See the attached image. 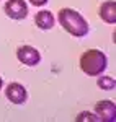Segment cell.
I'll return each mask as SVG.
<instances>
[{
  "instance_id": "277c9868",
  "label": "cell",
  "mask_w": 116,
  "mask_h": 122,
  "mask_svg": "<svg viewBox=\"0 0 116 122\" xmlns=\"http://www.w3.org/2000/svg\"><path fill=\"white\" fill-rule=\"evenodd\" d=\"M5 11L11 20H23L28 15V5L25 3V0H8Z\"/></svg>"
},
{
  "instance_id": "30bf717a",
  "label": "cell",
  "mask_w": 116,
  "mask_h": 122,
  "mask_svg": "<svg viewBox=\"0 0 116 122\" xmlns=\"http://www.w3.org/2000/svg\"><path fill=\"white\" fill-rule=\"evenodd\" d=\"M77 121L82 122V121H100V119H98L97 116H93L92 112H80L78 117H77Z\"/></svg>"
},
{
  "instance_id": "9c48e42d",
  "label": "cell",
  "mask_w": 116,
  "mask_h": 122,
  "mask_svg": "<svg viewBox=\"0 0 116 122\" xmlns=\"http://www.w3.org/2000/svg\"><path fill=\"white\" fill-rule=\"evenodd\" d=\"M98 86L101 88V90H113L116 86V83H115V78H111V76H101V78H98Z\"/></svg>"
},
{
  "instance_id": "3957f363",
  "label": "cell",
  "mask_w": 116,
  "mask_h": 122,
  "mask_svg": "<svg viewBox=\"0 0 116 122\" xmlns=\"http://www.w3.org/2000/svg\"><path fill=\"white\" fill-rule=\"evenodd\" d=\"M17 57H18V60L21 64L29 65V67L38 65L39 60H41V56H39L38 49H34V47H31V46H21L17 51Z\"/></svg>"
},
{
  "instance_id": "8992f818",
  "label": "cell",
  "mask_w": 116,
  "mask_h": 122,
  "mask_svg": "<svg viewBox=\"0 0 116 122\" xmlns=\"http://www.w3.org/2000/svg\"><path fill=\"white\" fill-rule=\"evenodd\" d=\"M5 94L13 104H23L26 101V98H28V93H26L25 86H21L20 83H10L7 86Z\"/></svg>"
},
{
  "instance_id": "52a82bcc",
  "label": "cell",
  "mask_w": 116,
  "mask_h": 122,
  "mask_svg": "<svg viewBox=\"0 0 116 122\" xmlns=\"http://www.w3.org/2000/svg\"><path fill=\"white\" fill-rule=\"evenodd\" d=\"M100 16L103 18V21H106L110 25H115L116 23V3L113 2H105L101 7H100Z\"/></svg>"
},
{
  "instance_id": "7c38bea8",
  "label": "cell",
  "mask_w": 116,
  "mask_h": 122,
  "mask_svg": "<svg viewBox=\"0 0 116 122\" xmlns=\"http://www.w3.org/2000/svg\"><path fill=\"white\" fill-rule=\"evenodd\" d=\"M2 86H3V80L0 78V90H2Z\"/></svg>"
},
{
  "instance_id": "8fae6325",
  "label": "cell",
  "mask_w": 116,
  "mask_h": 122,
  "mask_svg": "<svg viewBox=\"0 0 116 122\" xmlns=\"http://www.w3.org/2000/svg\"><path fill=\"white\" fill-rule=\"evenodd\" d=\"M34 7H43L44 3H48V0H29Z\"/></svg>"
},
{
  "instance_id": "5b68a950",
  "label": "cell",
  "mask_w": 116,
  "mask_h": 122,
  "mask_svg": "<svg viewBox=\"0 0 116 122\" xmlns=\"http://www.w3.org/2000/svg\"><path fill=\"white\" fill-rule=\"evenodd\" d=\"M97 114H98V119L100 121H106V122H113L116 117V107H115V103L111 101H98L97 106Z\"/></svg>"
},
{
  "instance_id": "ba28073f",
  "label": "cell",
  "mask_w": 116,
  "mask_h": 122,
  "mask_svg": "<svg viewBox=\"0 0 116 122\" xmlns=\"http://www.w3.org/2000/svg\"><path fill=\"white\" fill-rule=\"evenodd\" d=\"M36 25L39 29H51L54 26V16L48 10H43L36 15Z\"/></svg>"
},
{
  "instance_id": "7a4b0ae2",
  "label": "cell",
  "mask_w": 116,
  "mask_h": 122,
  "mask_svg": "<svg viewBox=\"0 0 116 122\" xmlns=\"http://www.w3.org/2000/svg\"><path fill=\"white\" fill-rule=\"evenodd\" d=\"M80 68L90 76H98L106 68V56L98 49H90L80 57Z\"/></svg>"
},
{
  "instance_id": "6da1fadb",
  "label": "cell",
  "mask_w": 116,
  "mask_h": 122,
  "mask_svg": "<svg viewBox=\"0 0 116 122\" xmlns=\"http://www.w3.org/2000/svg\"><path fill=\"white\" fill-rule=\"evenodd\" d=\"M59 23L69 34L75 38H83L88 33V23L85 18L72 8H62L59 11Z\"/></svg>"
}]
</instances>
